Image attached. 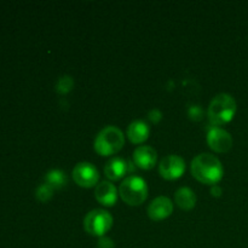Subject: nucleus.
Instances as JSON below:
<instances>
[{
	"instance_id": "nucleus-4",
	"label": "nucleus",
	"mask_w": 248,
	"mask_h": 248,
	"mask_svg": "<svg viewBox=\"0 0 248 248\" xmlns=\"http://www.w3.org/2000/svg\"><path fill=\"white\" fill-rule=\"evenodd\" d=\"M121 200L128 206H140L148 198L147 182L140 176H128L119 186Z\"/></svg>"
},
{
	"instance_id": "nucleus-17",
	"label": "nucleus",
	"mask_w": 248,
	"mask_h": 248,
	"mask_svg": "<svg viewBox=\"0 0 248 248\" xmlns=\"http://www.w3.org/2000/svg\"><path fill=\"white\" fill-rule=\"evenodd\" d=\"M74 87V80L69 75H63L58 79L57 84H56V91L61 94H67Z\"/></svg>"
},
{
	"instance_id": "nucleus-16",
	"label": "nucleus",
	"mask_w": 248,
	"mask_h": 248,
	"mask_svg": "<svg viewBox=\"0 0 248 248\" xmlns=\"http://www.w3.org/2000/svg\"><path fill=\"white\" fill-rule=\"evenodd\" d=\"M53 191H55V189L44 182L43 184H40V186L36 188L35 196L40 202H47V201H50L51 199H52Z\"/></svg>"
},
{
	"instance_id": "nucleus-1",
	"label": "nucleus",
	"mask_w": 248,
	"mask_h": 248,
	"mask_svg": "<svg viewBox=\"0 0 248 248\" xmlns=\"http://www.w3.org/2000/svg\"><path fill=\"white\" fill-rule=\"evenodd\" d=\"M191 174L200 183L206 186H217L224 176V167L215 155L203 153L195 156L191 161Z\"/></svg>"
},
{
	"instance_id": "nucleus-3",
	"label": "nucleus",
	"mask_w": 248,
	"mask_h": 248,
	"mask_svg": "<svg viewBox=\"0 0 248 248\" xmlns=\"http://www.w3.org/2000/svg\"><path fill=\"white\" fill-rule=\"evenodd\" d=\"M125 145V136L116 126H107L99 131L94 140V150L101 156H111L120 152Z\"/></svg>"
},
{
	"instance_id": "nucleus-20",
	"label": "nucleus",
	"mask_w": 248,
	"mask_h": 248,
	"mask_svg": "<svg viewBox=\"0 0 248 248\" xmlns=\"http://www.w3.org/2000/svg\"><path fill=\"white\" fill-rule=\"evenodd\" d=\"M114 242L113 240L109 239V237L103 236V237H99L98 240V248H114Z\"/></svg>"
},
{
	"instance_id": "nucleus-14",
	"label": "nucleus",
	"mask_w": 248,
	"mask_h": 248,
	"mask_svg": "<svg viewBox=\"0 0 248 248\" xmlns=\"http://www.w3.org/2000/svg\"><path fill=\"white\" fill-rule=\"evenodd\" d=\"M174 201L181 210L190 211L196 205V195L190 188L182 186L174 194Z\"/></svg>"
},
{
	"instance_id": "nucleus-10",
	"label": "nucleus",
	"mask_w": 248,
	"mask_h": 248,
	"mask_svg": "<svg viewBox=\"0 0 248 248\" xmlns=\"http://www.w3.org/2000/svg\"><path fill=\"white\" fill-rule=\"evenodd\" d=\"M133 161L140 170L149 171L154 169L157 161V153L150 145H140L133 152Z\"/></svg>"
},
{
	"instance_id": "nucleus-2",
	"label": "nucleus",
	"mask_w": 248,
	"mask_h": 248,
	"mask_svg": "<svg viewBox=\"0 0 248 248\" xmlns=\"http://www.w3.org/2000/svg\"><path fill=\"white\" fill-rule=\"evenodd\" d=\"M236 110L237 106L234 97L229 93H219L211 101L207 115L213 125L223 126L234 119Z\"/></svg>"
},
{
	"instance_id": "nucleus-11",
	"label": "nucleus",
	"mask_w": 248,
	"mask_h": 248,
	"mask_svg": "<svg viewBox=\"0 0 248 248\" xmlns=\"http://www.w3.org/2000/svg\"><path fill=\"white\" fill-rule=\"evenodd\" d=\"M118 195L119 191L116 186L108 181L101 182L94 189L96 200L98 201V203H101L102 206H106V207H111V206L115 205L116 201H118Z\"/></svg>"
},
{
	"instance_id": "nucleus-21",
	"label": "nucleus",
	"mask_w": 248,
	"mask_h": 248,
	"mask_svg": "<svg viewBox=\"0 0 248 248\" xmlns=\"http://www.w3.org/2000/svg\"><path fill=\"white\" fill-rule=\"evenodd\" d=\"M210 193H211V195L215 196V198H220V196H222V194H223V190H222V188H220V186H211Z\"/></svg>"
},
{
	"instance_id": "nucleus-13",
	"label": "nucleus",
	"mask_w": 248,
	"mask_h": 248,
	"mask_svg": "<svg viewBox=\"0 0 248 248\" xmlns=\"http://www.w3.org/2000/svg\"><path fill=\"white\" fill-rule=\"evenodd\" d=\"M150 128L143 120H135L128 125L127 137L133 144H142L149 138Z\"/></svg>"
},
{
	"instance_id": "nucleus-15",
	"label": "nucleus",
	"mask_w": 248,
	"mask_h": 248,
	"mask_svg": "<svg viewBox=\"0 0 248 248\" xmlns=\"http://www.w3.org/2000/svg\"><path fill=\"white\" fill-rule=\"evenodd\" d=\"M45 183L52 186L53 189H62L68 184V177L61 170H51L45 176Z\"/></svg>"
},
{
	"instance_id": "nucleus-9",
	"label": "nucleus",
	"mask_w": 248,
	"mask_h": 248,
	"mask_svg": "<svg viewBox=\"0 0 248 248\" xmlns=\"http://www.w3.org/2000/svg\"><path fill=\"white\" fill-rule=\"evenodd\" d=\"M148 216L154 222H160L173 213V202L167 196H157L148 206Z\"/></svg>"
},
{
	"instance_id": "nucleus-12",
	"label": "nucleus",
	"mask_w": 248,
	"mask_h": 248,
	"mask_svg": "<svg viewBox=\"0 0 248 248\" xmlns=\"http://www.w3.org/2000/svg\"><path fill=\"white\" fill-rule=\"evenodd\" d=\"M128 165L123 157H113L104 166V174L109 181H120L127 173Z\"/></svg>"
},
{
	"instance_id": "nucleus-19",
	"label": "nucleus",
	"mask_w": 248,
	"mask_h": 248,
	"mask_svg": "<svg viewBox=\"0 0 248 248\" xmlns=\"http://www.w3.org/2000/svg\"><path fill=\"white\" fill-rule=\"evenodd\" d=\"M148 118H149V120L152 121L153 124H157L161 121L162 114L161 111L157 110V109H153V110H150L149 114H148Z\"/></svg>"
},
{
	"instance_id": "nucleus-6",
	"label": "nucleus",
	"mask_w": 248,
	"mask_h": 248,
	"mask_svg": "<svg viewBox=\"0 0 248 248\" xmlns=\"http://www.w3.org/2000/svg\"><path fill=\"white\" fill-rule=\"evenodd\" d=\"M72 177L75 183L81 188H93L98 186L99 172L91 162H79L73 169Z\"/></svg>"
},
{
	"instance_id": "nucleus-7",
	"label": "nucleus",
	"mask_w": 248,
	"mask_h": 248,
	"mask_svg": "<svg viewBox=\"0 0 248 248\" xmlns=\"http://www.w3.org/2000/svg\"><path fill=\"white\" fill-rule=\"evenodd\" d=\"M186 172V161L178 155H167L160 161L159 173L166 181L179 179Z\"/></svg>"
},
{
	"instance_id": "nucleus-18",
	"label": "nucleus",
	"mask_w": 248,
	"mask_h": 248,
	"mask_svg": "<svg viewBox=\"0 0 248 248\" xmlns=\"http://www.w3.org/2000/svg\"><path fill=\"white\" fill-rule=\"evenodd\" d=\"M188 115L191 120L201 121L203 119V110L200 106H191L188 110Z\"/></svg>"
},
{
	"instance_id": "nucleus-5",
	"label": "nucleus",
	"mask_w": 248,
	"mask_h": 248,
	"mask_svg": "<svg viewBox=\"0 0 248 248\" xmlns=\"http://www.w3.org/2000/svg\"><path fill=\"white\" fill-rule=\"evenodd\" d=\"M113 216L106 210L96 208L85 216L84 229L91 236L103 237L113 227Z\"/></svg>"
},
{
	"instance_id": "nucleus-8",
	"label": "nucleus",
	"mask_w": 248,
	"mask_h": 248,
	"mask_svg": "<svg viewBox=\"0 0 248 248\" xmlns=\"http://www.w3.org/2000/svg\"><path fill=\"white\" fill-rule=\"evenodd\" d=\"M207 144L213 152L228 153L232 148V137L228 131L220 127H213L207 133Z\"/></svg>"
}]
</instances>
